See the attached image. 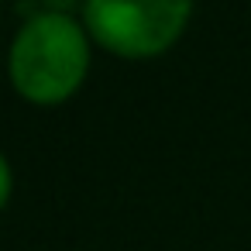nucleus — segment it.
Here are the masks:
<instances>
[{"label":"nucleus","instance_id":"nucleus-3","mask_svg":"<svg viewBox=\"0 0 251 251\" xmlns=\"http://www.w3.org/2000/svg\"><path fill=\"white\" fill-rule=\"evenodd\" d=\"M7 196H11V165H7L4 155H0V210H4Z\"/></svg>","mask_w":251,"mask_h":251},{"label":"nucleus","instance_id":"nucleus-2","mask_svg":"<svg viewBox=\"0 0 251 251\" xmlns=\"http://www.w3.org/2000/svg\"><path fill=\"white\" fill-rule=\"evenodd\" d=\"M193 0H86L90 35L121 59L162 55L186 28Z\"/></svg>","mask_w":251,"mask_h":251},{"label":"nucleus","instance_id":"nucleus-1","mask_svg":"<svg viewBox=\"0 0 251 251\" xmlns=\"http://www.w3.org/2000/svg\"><path fill=\"white\" fill-rule=\"evenodd\" d=\"M90 66V45L83 28L62 14H35L11 45V79L14 90L31 103H62L69 100Z\"/></svg>","mask_w":251,"mask_h":251},{"label":"nucleus","instance_id":"nucleus-4","mask_svg":"<svg viewBox=\"0 0 251 251\" xmlns=\"http://www.w3.org/2000/svg\"><path fill=\"white\" fill-rule=\"evenodd\" d=\"M49 4H59V7H69V4H73V0H49ZM83 4H86V0H83Z\"/></svg>","mask_w":251,"mask_h":251}]
</instances>
